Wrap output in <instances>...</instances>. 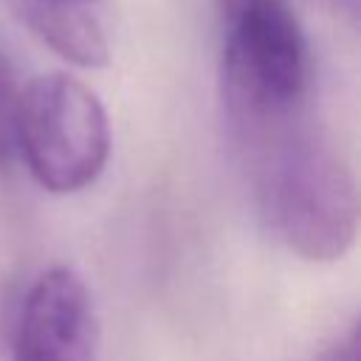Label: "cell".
<instances>
[{
	"label": "cell",
	"instance_id": "4",
	"mask_svg": "<svg viewBox=\"0 0 361 361\" xmlns=\"http://www.w3.org/2000/svg\"><path fill=\"white\" fill-rule=\"evenodd\" d=\"M14 361H96L93 302L76 271L45 268L25 290Z\"/></svg>",
	"mask_w": 361,
	"mask_h": 361
},
{
	"label": "cell",
	"instance_id": "8",
	"mask_svg": "<svg viewBox=\"0 0 361 361\" xmlns=\"http://www.w3.org/2000/svg\"><path fill=\"white\" fill-rule=\"evenodd\" d=\"M240 3H245V0H223V8H226V11L231 14V11H234V8L240 6Z\"/></svg>",
	"mask_w": 361,
	"mask_h": 361
},
{
	"label": "cell",
	"instance_id": "6",
	"mask_svg": "<svg viewBox=\"0 0 361 361\" xmlns=\"http://www.w3.org/2000/svg\"><path fill=\"white\" fill-rule=\"evenodd\" d=\"M20 96L23 85L11 62L0 54V172H8L17 161V135H20Z\"/></svg>",
	"mask_w": 361,
	"mask_h": 361
},
{
	"label": "cell",
	"instance_id": "2",
	"mask_svg": "<svg viewBox=\"0 0 361 361\" xmlns=\"http://www.w3.org/2000/svg\"><path fill=\"white\" fill-rule=\"evenodd\" d=\"M310 82V51L285 0H245L228 14L223 90L248 133H268L296 113Z\"/></svg>",
	"mask_w": 361,
	"mask_h": 361
},
{
	"label": "cell",
	"instance_id": "5",
	"mask_svg": "<svg viewBox=\"0 0 361 361\" xmlns=\"http://www.w3.org/2000/svg\"><path fill=\"white\" fill-rule=\"evenodd\" d=\"M28 31L76 68H102L110 59L99 20L73 0H11Z\"/></svg>",
	"mask_w": 361,
	"mask_h": 361
},
{
	"label": "cell",
	"instance_id": "1",
	"mask_svg": "<svg viewBox=\"0 0 361 361\" xmlns=\"http://www.w3.org/2000/svg\"><path fill=\"white\" fill-rule=\"evenodd\" d=\"M271 135L259 161L257 195L276 240L307 262L341 259L358 234V186L350 164L307 130Z\"/></svg>",
	"mask_w": 361,
	"mask_h": 361
},
{
	"label": "cell",
	"instance_id": "7",
	"mask_svg": "<svg viewBox=\"0 0 361 361\" xmlns=\"http://www.w3.org/2000/svg\"><path fill=\"white\" fill-rule=\"evenodd\" d=\"M324 361H361V347H358V333L353 330Z\"/></svg>",
	"mask_w": 361,
	"mask_h": 361
},
{
	"label": "cell",
	"instance_id": "9",
	"mask_svg": "<svg viewBox=\"0 0 361 361\" xmlns=\"http://www.w3.org/2000/svg\"><path fill=\"white\" fill-rule=\"evenodd\" d=\"M73 3H82V6H90V3H96V0H73Z\"/></svg>",
	"mask_w": 361,
	"mask_h": 361
},
{
	"label": "cell",
	"instance_id": "3",
	"mask_svg": "<svg viewBox=\"0 0 361 361\" xmlns=\"http://www.w3.org/2000/svg\"><path fill=\"white\" fill-rule=\"evenodd\" d=\"M17 152L31 178L54 195L90 186L110 158V121L102 99L71 73L34 76L20 96Z\"/></svg>",
	"mask_w": 361,
	"mask_h": 361
}]
</instances>
